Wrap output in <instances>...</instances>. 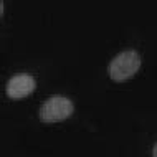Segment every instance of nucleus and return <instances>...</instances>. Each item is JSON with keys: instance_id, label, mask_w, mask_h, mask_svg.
I'll list each match as a JSON object with an SVG mask.
<instances>
[{"instance_id": "3", "label": "nucleus", "mask_w": 157, "mask_h": 157, "mask_svg": "<svg viewBox=\"0 0 157 157\" xmlns=\"http://www.w3.org/2000/svg\"><path fill=\"white\" fill-rule=\"evenodd\" d=\"M35 78L30 75H15L8 79L7 83V94L12 99H22L27 98L28 94H32L35 90Z\"/></svg>"}, {"instance_id": "2", "label": "nucleus", "mask_w": 157, "mask_h": 157, "mask_svg": "<svg viewBox=\"0 0 157 157\" xmlns=\"http://www.w3.org/2000/svg\"><path fill=\"white\" fill-rule=\"evenodd\" d=\"M73 114V103H71L68 98L65 96H52L41 104L40 108V119L46 122V124H52V122H60L65 121Z\"/></svg>"}, {"instance_id": "1", "label": "nucleus", "mask_w": 157, "mask_h": 157, "mask_svg": "<svg viewBox=\"0 0 157 157\" xmlns=\"http://www.w3.org/2000/svg\"><path fill=\"white\" fill-rule=\"evenodd\" d=\"M141 56L134 50H127L111 60L109 63V78L116 83H122L131 79L141 68Z\"/></svg>"}, {"instance_id": "4", "label": "nucleus", "mask_w": 157, "mask_h": 157, "mask_svg": "<svg viewBox=\"0 0 157 157\" xmlns=\"http://www.w3.org/2000/svg\"><path fill=\"white\" fill-rule=\"evenodd\" d=\"M152 157H157V144L154 146V149H152Z\"/></svg>"}]
</instances>
